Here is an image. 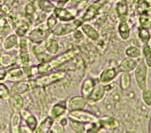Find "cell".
<instances>
[{"label": "cell", "mask_w": 151, "mask_h": 133, "mask_svg": "<svg viewBox=\"0 0 151 133\" xmlns=\"http://www.w3.org/2000/svg\"><path fill=\"white\" fill-rule=\"evenodd\" d=\"M80 53V49L78 47H74V48L68 49L67 51L63 52V54L59 55L54 59H51L45 63H41L39 65H37L38 72L39 75H44L50 72H53L54 70L59 69L63 65L66 64L69 61L73 60Z\"/></svg>", "instance_id": "1"}, {"label": "cell", "mask_w": 151, "mask_h": 133, "mask_svg": "<svg viewBox=\"0 0 151 133\" xmlns=\"http://www.w3.org/2000/svg\"><path fill=\"white\" fill-rule=\"evenodd\" d=\"M66 73L65 71L60 70V71H53V72L40 75V77L35 78V84L36 88H44L45 89L46 87H49L51 85H53L55 83L60 82L61 79L65 78Z\"/></svg>", "instance_id": "2"}, {"label": "cell", "mask_w": 151, "mask_h": 133, "mask_svg": "<svg viewBox=\"0 0 151 133\" xmlns=\"http://www.w3.org/2000/svg\"><path fill=\"white\" fill-rule=\"evenodd\" d=\"M82 20L80 18H76L72 21L69 22H63L61 24L57 25L53 29L51 30V34H53L55 36L63 37L73 33L75 30L78 29L80 26L82 25Z\"/></svg>", "instance_id": "3"}, {"label": "cell", "mask_w": 151, "mask_h": 133, "mask_svg": "<svg viewBox=\"0 0 151 133\" xmlns=\"http://www.w3.org/2000/svg\"><path fill=\"white\" fill-rule=\"evenodd\" d=\"M147 75L148 67L145 64L144 60H140L136 68L134 69V78L137 83V86L140 90H145L147 86Z\"/></svg>", "instance_id": "4"}, {"label": "cell", "mask_w": 151, "mask_h": 133, "mask_svg": "<svg viewBox=\"0 0 151 133\" xmlns=\"http://www.w3.org/2000/svg\"><path fill=\"white\" fill-rule=\"evenodd\" d=\"M49 34H51V30L45 25H40L27 32V38L32 44L40 45L49 37Z\"/></svg>", "instance_id": "5"}, {"label": "cell", "mask_w": 151, "mask_h": 133, "mask_svg": "<svg viewBox=\"0 0 151 133\" xmlns=\"http://www.w3.org/2000/svg\"><path fill=\"white\" fill-rule=\"evenodd\" d=\"M68 118L73 119L76 121H78L83 124H89V123L96 122L98 120V117H96L93 113L84 111V110H77V111H71L68 113Z\"/></svg>", "instance_id": "6"}, {"label": "cell", "mask_w": 151, "mask_h": 133, "mask_svg": "<svg viewBox=\"0 0 151 133\" xmlns=\"http://www.w3.org/2000/svg\"><path fill=\"white\" fill-rule=\"evenodd\" d=\"M104 3H102L100 0H96V1L92 2L89 6L85 9V12L80 17L82 22H90L93 19L96 18L99 13H100L101 9L104 7Z\"/></svg>", "instance_id": "7"}, {"label": "cell", "mask_w": 151, "mask_h": 133, "mask_svg": "<svg viewBox=\"0 0 151 133\" xmlns=\"http://www.w3.org/2000/svg\"><path fill=\"white\" fill-rule=\"evenodd\" d=\"M36 88V84H35V80L34 78H27V80H19L12 84L11 92L12 93H19V94H23L26 93L29 91H32Z\"/></svg>", "instance_id": "8"}, {"label": "cell", "mask_w": 151, "mask_h": 133, "mask_svg": "<svg viewBox=\"0 0 151 133\" xmlns=\"http://www.w3.org/2000/svg\"><path fill=\"white\" fill-rule=\"evenodd\" d=\"M58 20L61 22H69L72 21L78 16V9H70L63 7H56L55 11L53 12Z\"/></svg>", "instance_id": "9"}, {"label": "cell", "mask_w": 151, "mask_h": 133, "mask_svg": "<svg viewBox=\"0 0 151 133\" xmlns=\"http://www.w3.org/2000/svg\"><path fill=\"white\" fill-rule=\"evenodd\" d=\"M106 93H107L106 85L98 82L96 86H94V88L93 89L92 93H90L88 96V97L86 98L87 103L93 105V104H96L99 101H101L102 99L105 97Z\"/></svg>", "instance_id": "10"}, {"label": "cell", "mask_w": 151, "mask_h": 133, "mask_svg": "<svg viewBox=\"0 0 151 133\" xmlns=\"http://www.w3.org/2000/svg\"><path fill=\"white\" fill-rule=\"evenodd\" d=\"M119 71H118L117 67L114 66H109L106 67L99 75L98 80L99 82L102 84H110L111 81L114 80V78L119 75Z\"/></svg>", "instance_id": "11"}, {"label": "cell", "mask_w": 151, "mask_h": 133, "mask_svg": "<svg viewBox=\"0 0 151 133\" xmlns=\"http://www.w3.org/2000/svg\"><path fill=\"white\" fill-rule=\"evenodd\" d=\"M67 111L68 110H67L66 101H60L58 103L54 104V105L51 107V109L49 110L48 115L56 121V120H59L60 117H63L65 113L67 112Z\"/></svg>", "instance_id": "12"}, {"label": "cell", "mask_w": 151, "mask_h": 133, "mask_svg": "<svg viewBox=\"0 0 151 133\" xmlns=\"http://www.w3.org/2000/svg\"><path fill=\"white\" fill-rule=\"evenodd\" d=\"M80 29L83 32L84 36H86L89 40L93 42H98L100 40V33H99V31L88 22L82 23V25L80 26Z\"/></svg>", "instance_id": "13"}, {"label": "cell", "mask_w": 151, "mask_h": 133, "mask_svg": "<svg viewBox=\"0 0 151 133\" xmlns=\"http://www.w3.org/2000/svg\"><path fill=\"white\" fill-rule=\"evenodd\" d=\"M141 60V59H140ZM140 60H136V59H132V58H129V57H126L125 59H123L120 63L118 64L117 69L119 71V73H130L132 71H134V69L136 68L137 64H138Z\"/></svg>", "instance_id": "14"}, {"label": "cell", "mask_w": 151, "mask_h": 133, "mask_svg": "<svg viewBox=\"0 0 151 133\" xmlns=\"http://www.w3.org/2000/svg\"><path fill=\"white\" fill-rule=\"evenodd\" d=\"M67 104V110L71 111H77V110H84L85 107L87 106V100L86 98L82 96H73L66 102Z\"/></svg>", "instance_id": "15"}, {"label": "cell", "mask_w": 151, "mask_h": 133, "mask_svg": "<svg viewBox=\"0 0 151 133\" xmlns=\"http://www.w3.org/2000/svg\"><path fill=\"white\" fill-rule=\"evenodd\" d=\"M129 3L127 0H117L115 4V12L119 21L127 20L129 17Z\"/></svg>", "instance_id": "16"}, {"label": "cell", "mask_w": 151, "mask_h": 133, "mask_svg": "<svg viewBox=\"0 0 151 133\" xmlns=\"http://www.w3.org/2000/svg\"><path fill=\"white\" fill-rule=\"evenodd\" d=\"M9 106L13 112L21 111L24 108V98L19 93H12L8 99Z\"/></svg>", "instance_id": "17"}, {"label": "cell", "mask_w": 151, "mask_h": 133, "mask_svg": "<svg viewBox=\"0 0 151 133\" xmlns=\"http://www.w3.org/2000/svg\"><path fill=\"white\" fill-rule=\"evenodd\" d=\"M98 82H99L98 78L97 79L93 78H85L83 80L81 86H80V93H81V96L85 98H87L89 94L92 93L94 86H96Z\"/></svg>", "instance_id": "18"}, {"label": "cell", "mask_w": 151, "mask_h": 133, "mask_svg": "<svg viewBox=\"0 0 151 133\" xmlns=\"http://www.w3.org/2000/svg\"><path fill=\"white\" fill-rule=\"evenodd\" d=\"M117 32L123 41H127L129 39L131 35V27L127 20L119 21L117 27Z\"/></svg>", "instance_id": "19"}, {"label": "cell", "mask_w": 151, "mask_h": 133, "mask_svg": "<svg viewBox=\"0 0 151 133\" xmlns=\"http://www.w3.org/2000/svg\"><path fill=\"white\" fill-rule=\"evenodd\" d=\"M98 123L100 125L101 130H111L115 129L119 126V123L114 117L105 116L102 118H98Z\"/></svg>", "instance_id": "20"}, {"label": "cell", "mask_w": 151, "mask_h": 133, "mask_svg": "<svg viewBox=\"0 0 151 133\" xmlns=\"http://www.w3.org/2000/svg\"><path fill=\"white\" fill-rule=\"evenodd\" d=\"M20 113H21V116L23 118L24 122L26 123V125L32 130V132H34L38 124H39V123H38L37 118L33 115L29 111L24 110V109L20 111Z\"/></svg>", "instance_id": "21"}, {"label": "cell", "mask_w": 151, "mask_h": 133, "mask_svg": "<svg viewBox=\"0 0 151 133\" xmlns=\"http://www.w3.org/2000/svg\"><path fill=\"white\" fill-rule=\"evenodd\" d=\"M25 78H26V74L23 67H12L9 70H8L6 79L9 80V81L16 82L19 81V80L24 79Z\"/></svg>", "instance_id": "22"}, {"label": "cell", "mask_w": 151, "mask_h": 133, "mask_svg": "<svg viewBox=\"0 0 151 133\" xmlns=\"http://www.w3.org/2000/svg\"><path fill=\"white\" fill-rule=\"evenodd\" d=\"M32 51L33 54L36 57V59L41 63H45V61H48L49 60H51V55H49L45 49L44 45H35L32 47Z\"/></svg>", "instance_id": "23"}, {"label": "cell", "mask_w": 151, "mask_h": 133, "mask_svg": "<svg viewBox=\"0 0 151 133\" xmlns=\"http://www.w3.org/2000/svg\"><path fill=\"white\" fill-rule=\"evenodd\" d=\"M44 46H45V51L51 56L57 55L59 50H60V45H59L58 41H57L56 39H54V38H52V37H48L45 41Z\"/></svg>", "instance_id": "24"}, {"label": "cell", "mask_w": 151, "mask_h": 133, "mask_svg": "<svg viewBox=\"0 0 151 133\" xmlns=\"http://www.w3.org/2000/svg\"><path fill=\"white\" fill-rule=\"evenodd\" d=\"M34 96L37 100L38 105L41 110V114H44L46 111V101H45V94L44 88H35L34 89Z\"/></svg>", "instance_id": "25"}, {"label": "cell", "mask_w": 151, "mask_h": 133, "mask_svg": "<svg viewBox=\"0 0 151 133\" xmlns=\"http://www.w3.org/2000/svg\"><path fill=\"white\" fill-rule=\"evenodd\" d=\"M14 25H15V33L21 38V37H25L27 34V32L29 31V26L31 24L25 18L23 20L19 19Z\"/></svg>", "instance_id": "26"}, {"label": "cell", "mask_w": 151, "mask_h": 133, "mask_svg": "<svg viewBox=\"0 0 151 133\" xmlns=\"http://www.w3.org/2000/svg\"><path fill=\"white\" fill-rule=\"evenodd\" d=\"M55 122V120L53 119L52 117H50L49 115L46 116L45 118H44L40 124H38L36 129L34 132L36 133H47V132H50L51 129V127L53 125V123Z\"/></svg>", "instance_id": "27"}, {"label": "cell", "mask_w": 151, "mask_h": 133, "mask_svg": "<svg viewBox=\"0 0 151 133\" xmlns=\"http://www.w3.org/2000/svg\"><path fill=\"white\" fill-rule=\"evenodd\" d=\"M37 7L42 13H52L56 9V5L50 0H37Z\"/></svg>", "instance_id": "28"}, {"label": "cell", "mask_w": 151, "mask_h": 133, "mask_svg": "<svg viewBox=\"0 0 151 133\" xmlns=\"http://www.w3.org/2000/svg\"><path fill=\"white\" fill-rule=\"evenodd\" d=\"M24 13H25V18L29 22L30 24H33L34 21L36 20V17L38 16V14L36 12V7L34 3H29L28 2L25 9H24Z\"/></svg>", "instance_id": "29"}, {"label": "cell", "mask_w": 151, "mask_h": 133, "mask_svg": "<svg viewBox=\"0 0 151 133\" xmlns=\"http://www.w3.org/2000/svg\"><path fill=\"white\" fill-rule=\"evenodd\" d=\"M19 40H20V37H19L16 33L15 34L9 35L3 42V48L6 51H8L16 46H19Z\"/></svg>", "instance_id": "30"}, {"label": "cell", "mask_w": 151, "mask_h": 133, "mask_svg": "<svg viewBox=\"0 0 151 133\" xmlns=\"http://www.w3.org/2000/svg\"><path fill=\"white\" fill-rule=\"evenodd\" d=\"M22 116L20 111L13 112L11 117V132L12 133H20Z\"/></svg>", "instance_id": "31"}, {"label": "cell", "mask_w": 151, "mask_h": 133, "mask_svg": "<svg viewBox=\"0 0 151 133\" xmlns=\"http://www.w3.org/2000/svg\"><path fill=\"white\" fill-rule=\"evenodd\" d=\"M16 61H17V57L9 53H2L0 55V65L2 67L8 68L9 66H12Z\"/></svg>", "instance_id": "32"}, {"label": "cell", "mask_w": 151, "mask_h": 133, "mask_svg": "<svg viewBox=\"0 0 151 133\" xmlns=\"http://www.w3.org/2000/svg\"><path fill=\"white\" fill-rule=\"evenodd\" d=\"M139 40L143 45L149 44V42L151 41V32L149 30V28H145V27H138V32H137Z\"/></svg>", "instance_id": "33"}, {"label": "cell", "mask_w": 151, "mask_h": 133, "mask_svg": "<svg viewBox=\"0 0 151 133\" xmlns=\"http://www.w3.org/2000/svg\"><path fill=\"white\" fill-rule=\"evenodd\" d=\"M151 9V3L149 0H137L135 3V11L138 14L143 12H149Z\"/></svg>", "instance_id": "34"}, {"label": "cell", "mask_w": 151, "mask_h": 133, "mask_svg": "<svg viewBox=\"0 0 151 133\" xmlns=\"http://www.w3.org/2000/svg\"><path fill=\"white\" fill-rule=\"evenodd\" d=\"M125 54L127 57L136 60H140L142 58V50L135 45H129L126 47L125 49Z\"/></svg>", "instance_id": "35"}, {"label": "cell", "mask_w": 151, "mask_h": 133, "mask_svg": "<svg viewBox=\"0 0 151 133\" xmlns=\"http://www.w3.org/2000/svg\"><path fill=\"white\" fill-rule=\"evenodd\" d=\"M120 88L123 91H127L131 86V77L129 73H120V80H119Z\"/></svg>", "instance_id": "36"}, {"label": "cell", "mask_w": 151, "mask_h": 133, "mask_svg": "<svg viewBox=\"0 0 151 133\" xmlns=\"http://www.w3.org/2000/svg\"><path fill=\"white\" fill-rule=\"evenodd\" d=\"M142 58L148 68H151V45L149 44L143 45L142 47Z\"/></svg>", "instance_id": "37"}, {"label": "cell", "mask_w": 151, "mask_h": 133, "mask_svg": "<svg viewBox=\"0 0 151 133\" xmlns=\"http://www.w3.org/2000/svg\"><path fill=\"white\" fill-rule=\"evenodd\" d=\"M68 124L71 127L72 130L76 133H84L85 129H86V125L85 124L73 119H70V118H68Z\"/></svg>", "instance_id": "38"}, {"label": "cell", "mask_w": 151, "mask_h": 133, "mask_svg": "<svg viewBox=\"0 0 151 133\" xmlns=\"http://www.w3.org/2000/svg\"><path fill=\"white\" fill-rule=\"evenodd\" d=\"M138 22H139V27H145V28H149L151 25V15L149 12H143L139 14L138 17Z\"/></svg>", "instance_id": "39"}, {"label": "cell", "mask_w": 151, "mask_h": 133, "mask_svg": "<svg viewBox=\"0 0 151 133\" xmlns=\"http://www.w3.org/2000/svg\"><path fill=\"white\" fill-rule=\"evenodd\" d=\"M57 23H58V18H57L56 14L54 12H52V13H50V15L46 18L45 26L47 27L48 29L52 30L57 26Z\"/></svg>", "instance_id": "40"}, {"label": "cell", "mask_w": 151, "mask_h": 133, "mask_svg": "<svg viewBox=\"0 0 151 133\" xmlns=\"http://www.w3.org/2000/svg\"><path fill=\"white\" fill-rule=\"evenodd\" d=\"M142 100L147 107H151V90L148 87L142 90Z\"/></svg>", "instance_id": "41"}, {"label": "cell", "mask_w": 151, "mask_h": 133, "mask_svg": "<svg viewBox=\"0 0 151 133\" xmlns=\"http://www.w3.org/2000/svg\"><path fill=\"white\" fill-rule=\"evenodd\" d=\"M11 96V91L4 83H0V100H8Z\"/></svg>", "instance_id": "42"}, {"label": "cell", "mask_w": 151, "mask_h": 133, "mask_svg": "<svg viewBox=\"0 0 151 133\" xmlns=\"http://www.w3.org/2000/svg\"><path fill=\"white\" fill-rule=\"evenodd\" d=\"M9 20L7 14L5 13H0V31H3L5 29L9 27Z\"/></svg>", "instance_id": "43"}, {"label": "cell", "mask_w": 151, "mask_h": 133, "mask_svg": "<svg viewBox=\"0 0 151 133\" xmlns=\"http://www.w3.org/2000/svg\"><path fill=\"white\" fill-rule=\"evenodd\" d=\"M15 2H16V0H5L1 8V12L8 15V13L11 12V9L12 8V6Z\"/></svg>", "instance_id": "44"}, {"label": "cell", "mask_w": 151, "mask_h": 133, "mask_svg": "<svg viewBox=\"0 0 151 133\" xmlns=\"http://www.w3.org/2000/svg\"><path fill=\"white\" fill-rule=\"evenodd\" d=\"M50 132H55V133L64 132V127L61 125L60 122H54L53 125H52V127H51Z\"/></svg>", "instance_id": "45"}, {"label": "cell", "mask_w": 151, "mask_h": 133, "mask_svg": "<svg viewBox=\"0 0 151 133\" xmlns=\"http://www.w3.org/2000/svg\"><path fill=\"white\" fill-rule=\"evenodd\" d=\"M73 37L76 41H82L84 38V34L83 32L81 31V29H77L73 32Z\"/></svg>", "instance_id": "46"}, {"label": "cell", "mask_w": 151, "mask_h": 133, "mask_svg": "<svg viewBox=\"0 0 151 133\" xmlns=\"http://www.w3.org/2000/svg\"><path fill=\"white\" fill-rule=\"evenodd\" d=\"M7 73L8 71L6 70L5 67H0V81H2V80H5L7 78Z\"/></svg>", "instance_id": "47"}, {"label": "cell", "mask_w": 151, "mask_h": 133, "mask_svg": "<svg viewBox=\"0 0 151 133\" xmlns=\"http://www.w3.org/2000/svg\"><path fill=\"white\" fill-rule=\"evenodd\" d=\"M20 132H22V133H24V132H26V133H30V132H32V130H31L27 125H26V127H24V126L21 125V127H20Z\"/></svg>", "instance_id": "48"}, {"label": "cell", "mask_w": 151, "mask_h": 133, "mask_svg": "<svg viewBox=\"0 0 151 133\" xmlns=\"http://www.w3.org/2000/svg\"><path fill=\"white\" fill-rule=\"evenodd\" d=\"M55 1L57 2V7H63L64 5L67 3L69 0H55Z\"/></svg>", "instance_id": "49"}, {"label": "cell", "mask_w": 151, "mask_h": 133, "mask_svg": "<svg viewBox=\"0 0 151 133\" xmlns=\"http://www.w3.org/2000/svg\"><path fill=\"white\" fill-rule=\"evenodd\" d=\"M59 122H60V124L63 125V127L67 126V125H68V117H67V118H65V117H63V118H61V119H60V121H59Z\"/></svg>", "instance_id": "50"}, {"label": "cell", "mask_w": 151, "mask_h": 133, "mask_svg": "<svg viewBox=\"0 0 151 133\" xmlns=\"http://www.w3.org/2000/svg\"><path fill=\"white\" fill-rule=\"evenodd\" d=\"M27 2H29V3H34V2H36L37 0H27Z\"/></svg>", "instance_id": "51"}, {"label": "cell", "mask_w": 151, "mask_h": 133, "mask_svg": "<svg viewBox=\"0 0 151 133\" xmlns=\"http://www.w3.org/2000/svg\"><path fill=\"white\" fill-rule=\"evenodd\" d=\"M149 132L151 133V118H150V122H149Z\"/></svg>", "instance_id": "52"}, {"label": "cell", "mask_w": 151, "mask_h": 133, "mask_svg": "<svg viewBox=\"0 0 151 133\" xmlns=\"http://www.w3.org/2000/svg\"><path fill=\"white\" fill-rule=\"evenodd\" d=\"M1 8H2V5L0 4V12H1Z\"/></svg>", "instance_id": "53"}, {"label": "cell", "mask_w": 151, "mask_h": 133, "mask_svg": "<svg viewBox=\"0 0 151 133\" xmlns=\"http://www.w3.org/2000/svg\"><path fill=\"white\" fill-rule=\"evenodd\" d=\"M149 30H150V32H151V25H150V27H149Z\"/></svg>", "instance_id": "54"}, {"label": "cell", "mask_w": 151, "mask_h": 133, "mask_svg": "<svg viewBox=\"0 0 151 133\" xmlns=\"http://www.w3.org/2000/svg\"><path fill=\"white\" fill-rule=\"evenodd\" d=\"M149 14H150V15H151V9H150V11H149Z\"/></svg>", "instance_id": "55"}]
</instances>
